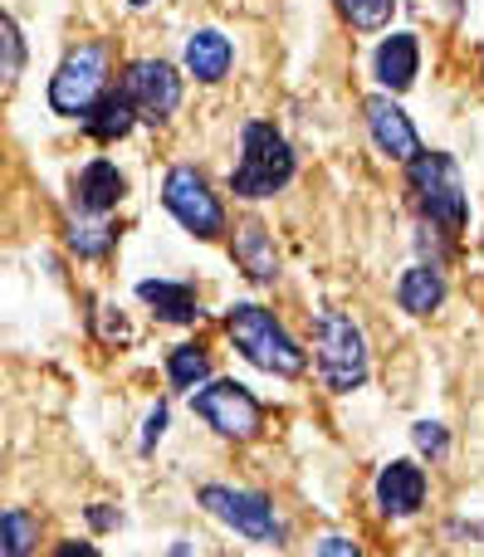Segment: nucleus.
I'll return each instance as SVG.
<instances>
[{"mask_svg":"<svg viewBox=\"0 0 484 557\" xmlns=\"http://www.w3.org/2000/svg\"><path fill=\"white\" fill-rule=\"evenodd\" d=\"M123 94L133 98L137 117L162 123V117H172L176 103H182V78H176V69L162 64V59H137V64L127 69Z\"/></svg>","mask_w":484,"mask_h":557,"instance_id":"nucleus-9","label":"nucleus"},{"mask_svg":"<svg viewBox=\"0 0 484 557\" xmlns=\"http://www.w3.org/2000/svg\"><path fill=\"white\" fill-rule=\"evenodd\" d=\"M123 191H127V182H123V172H117V166L108 162V157L88 162L84 172H78V182H74V201H78V211H94V215L113 211V206L123 201Z\"/></svg>","mask_w":484,"mask_h":557,"instance_id":"nucleus-12","label":"nucleus"},{"mask_svg":"<svg viewBox=\"0 0 484 557\" xmlns=\"http://www.w3.org/2000/svg\"><path fill=\"white\" fill-rule=\"evenodd\" d=\"M235 255L250 270V278H274V245L264 235V225H245L240 240H235Z\"/></svg>","mask_w":484,"mask_h":557,"instance_id":"nucleus-19","label":"nucleus"},{"mask_svg":"<svg viewBox=\"0 0 484 557\" xmlns=\"http://www.w3.org/2000/svg\"><path fill=\"white\" fill-rule=\"evenodd\" d=\"M59 557H98V553L88 548V543H64V548H59Z\"/></svg>","mask_w":484,"mask_h":557,"instance_id":"nucleus-27","label":"nucleus"},{"mask_svg":"<svg viewBox=\"0 0 484 557\" xmlns=\"http://www.w3.org/2000/svg\"><path fill=\"white\" fill-rule=\"evenodd\" d=\"M397 298L407 313H431V308H440V298H446V278H440L436 264H417V270L401 274Z\"/></svg>","mask_w":484,"mask_h":557,"instance_id":"nucleus-16","label":"nucleus"},{"mask_svg":"<svg viewBox=\"0 0 484 557\" xmlns=\"http://www.w3.org/2000/svg\"><path fill=\"white\" fill-rule=\"evenodd\" d=\"M417 64H421V49H417V39H411V35H392V39H382L377 59H372L377 78L392 88V94L411 88V78H417Z\"/></svg>","mask_w":484,"mask_h":557,"instance_id":"nucleus-14","label":"nucleus"},{"mask_svg":"<svg viewBox=\"0 0 484 557\" xmlns=\"http://www.w3.org/2000/svg\"><path fill=\"white\" fill-rule=\"evenodd\" d=\"M103 84H108V49L78 45L74 54L59 64L54 84H49V108L64 117H88L103 103Z\"/></svg>","mask_w":484,"mask_h":557,"instance_id":"nucleus-4","label":"nucleus"},{"mask_svg":"<svg viewBox=\"0 0 484 557\" xmlns=\"http://www.w3.org/2000/svg\"><path fill=\"white\" fill-rule=\"evenodd\" d=\"M417 445L426 455H446V431H440V425H431V421H421L417 425Z\"/></svg>","mask_w":484,"mask_h":557,"instance_id":"nucleus-24","label":"nucleus"},{"mask_svg":"<svg viewBox=\"0 0 484 557\" xmlns=\"http://www.w3.org/2000/svg\"><path fill=\"white\" fill-rule=\"evenodd\" d=\"M201 504L215 513L221 523H231L235 533L255 543H274L280 539V523H274V509L264 494H245V490H225V484H206Z\"/></svg>","mask_w":484,"mask_h":557,"instance_id":"nucleus-8","label":"nucleus"},{"mask_svg":"<svg viewBox=\"0 0 484 557\" xmlns=\"http://www.w3.org/2000/svg\"><path fill=\"white\" fill-rule=\"evenodd\" d=\"M166 376H172L176 392H191V386H201L206 376H211V357H206V347H196V343L172 347V357H166Z\"/></svg>","mask_w":484,"mask_h":557,"instance_id":"nucleus-18","label":"nucleus"},{"mask_svg":"<svg viewBox=\"0 0 484 557\" xmlns=\"http://www.w3.org/2000/svg\"><path fill=\"white\" fill-rule=\"evenodd\" d=\"M162 431H166V411H162V406H157V411L147 416V445H152V441H157V435H162Z\"/></svg>","mask_w":484,"mask_h":557,"instance_id":"nucleus-26","label":"nucleus"},{"mask_svg":"<svg viewBox=\"0 0 484 557\" xmlns=\"http://www.w3.org/2000/svg\"><path fill=\"white\" fill-rule=\"evenodd\" d=\"M84 123H88V137H98V143H113V137L133 133L137 108H133V98H127V94H113V98H103V103H98L94 113L84 117Z\"/></svg>","mask_w":484,"mask_h":557,"instance_id":"nucleus-17","label":"nucleus"},{"mask_svg":"<svg viewBox=\"0 0 484 557\" xmlns=\"http://www.w3.org/2000/svg\"><path fill=\"white\" fill-rule=\"evenodd\" d=\"M69 245H74L84 260H98V255H108V245H113V231H108L103 221H74Z\"/></svg>","mask_w":484,"mask_h":557,"instance_id":"nucleus-21","label":"nucleus"},{"mask_svg":"<svg viewBox=\"0 0 484 557\" xmlns=\"http://www.w3.org/2000/svg\"><path fill=\"white\" fill-rule=\"evenodd\" d=\"M368 127H372V137H377L382 152L397 157V162H417L421 157L417 127H411V117L401 113L392 98H368Z\"/></svg>","mask_w":484,"mask_h":557,"instance_id":"nucleus-10","label":"nucleus"},{"mask_svg":"<svg viewBox=\"0 0 484 557\" xmlns=\"http://www.w3.org/2000/svg\"><path fill=\"white\" fill-rule=\"evenodd\" d=\"M319 372L333 392H358L368 382V347H362V327L348 313H319Z\"/></svg>","mask_w":484,"mask_h":557,"instance_id":"nucleus-3","label":"nucleus"},{"mask_svg":"<svg viewBox=\"0 0 484 557\" xmlns=\"http://www.w3.org/2000/svg\"><path fill=\"white\" fill-rule=\"evenodd\" d=\"M162 201H166V211H172L191 235H201V240H215V235L225 231L221 201H215V191L206 186V176L196 172V166H172V172H166Z\"/></svg>","mask_w":484,"mask_h":557,"instance_id":"nucleus-6","label":"nucleus"},{"mask_svg":"<svg viewBox=\"0 0 484 557\" xmlns=\"http://www.w3.org/2000/svg\"><path fill=\"white\" fill-rule=\"evenodd\" d=\"M127 5H152V0H127Z\"/></svg>","mask_w":484,"mask_h":557,"instance_id":"nucleus-28","label":"nucleus"},{"mask_svg":"<svg viewBox=\"0 0 484 557\" xmlns=\"http://www.w3.org/2000/svg\"><path fill=\"white\" fill-rule=\"evenodd\" d=\"M0 39H5V78H15V74H20V59H25V49H20V29H15V20H5V25H0Z\"/></svg>","mask_w":484,"mask_h":557,"instance_id":"nucleus-23","label":"nucleus"},{"mask_svg":"<svg viewBox=\"0 0 484 557\" xmlns=\"http://www.w3.org/2000/svg\"><path fill=\"white\" fill-rule=\"evenodd\" d=\"M191 406H196V416H201L206 425H215V431L225 435V441H255V435H260V425H264L260 401H255L240 382L201 386V392L191 396Z\"/></svg>","mask_w":484,"mask_h":557,"instance_id":"nucleus-7","label":"nucleus"},{"mask_svg":"<svg viewBox=\"0 0 484 557\" xmlns=\"http://www.w3.org/2000/svg\"><path fill=\"white\" fill-rule=\"evenodd\" d=\"M294 176V152L270 123H250L245 127V157L231 172L235 196L245 201H260V196H274L280 186H289Z\"/></svg>","mask_w":484,"mask_h":557,"instance_id":"nucleus-2","label":"nucleus"},{"mask_svg":"<svg viewBox=\"0 0 484 557\" xmlns=\"http://www.w3.org/2000/svg\"><path fill=\"white\" fill-rule=\"evenodd\" d=\"M421 499H426V474H421V465L392 460L387 470L377 474V504H382V513H392V519H407V513L421 509Z\"/></svg>","mask_w":484,"mask_h":557,"instance_id":"nucleus-11","label":"nucleus"},{"mask_svg":"<svg viewBox=\"0 0 484 557\" xmlns=\"http://www.w3.org/2000/svg\"><path fill=\"white\" fill-rule=\"evenodd\" d=\"M231 39L221 35V29H196L191 39H186V69H191L201 84H221L225 74H231Z\"/></svg>","mask_w":484,"mask_h":557,"instance_id":"nucleus-13","label":"nucleus"},{"mask_svg":"<svg viewBox=\"0 0 484 557\" xmlns=\"http://www.w3.org/2000/svg\"><path fill=\"white\" fill-rule=\"evenodd\" d=\"M392 5L397 0H338L343 20H352L358 29H382L392 20Z\"/></svg>","mask_w":484,"mask_h":557,"instance_id":"nucleus-22","label":"nucleus"},{"mask_svg":"<svg viewBox=\"0 0 484 557\" xmlns=\"http://www.w3.org/2000/svg\"><path fill=\"white\" fill-rule=\"evenodd\" d=\"M39 543V523L25 509H5L0 519V557H29Z\"/></svg>","mask_w":484,"mask_h":557,"instance_id":"nucleus-20","label":"nucleus"},{"mask_svg":"<svg viewBox=\"0 0 484 557\" xmlns=\"http://www.w3.org/2000/svg\"><path fill=\"white\" fill-rule=\"evenodd\" d=\"M231 337H235V347H240L245 362H255L260 372H274V376H299L303 372V347L284 333V323H274L270 308L240 304L231 313Z\"/></svg>","mask_w":484,"mask_h":557,"instance_id":"nucleus-1","label":"nucleus"},{"mask_svg":"<svg viewBox=\"0 0 484 557\" xmlns=\"http://www.w3.org/2000/svg\"><path fill=\"white\" fill-rule=\"evenodd\" d=\"M319 557H362V553H358V543H348V539H323Z\"/></svg>","mask_w":484,"mask_h":557,"instance_id":"nucleus-25","label":"nucleus"},{"mask_svg":"<svg viewBox=\"0 0 484 557\" xmlns=\"http://www.w3.org/2000/svg\"><path fill=\"white\" fill-rule=\"evenodd\" d=\"M137 294H142V304H152L162 318H172V323H196V318H201V304H196L191 284H166V278H147V284H137Z\"/></svg>","mask_w":484,"mask_h":557,"instance_id":"nucleus-15","label":"nucleus"},{"mask_svg":"<svg viewBox=\"0 0 484 557\" xmlns=\"http://www.w3.org/2000/svg\"><path fill=\"white\" fill-rule=\"evenodd\" d=\"M411 186H417L421 211L446 231L466 225V186H460V166L446 152H421L411 162Z\"/></svg>","mask_w":484,"mask_h":557,"instance_id":"nucleus-5","label":"nucleus"}]
</instances>
